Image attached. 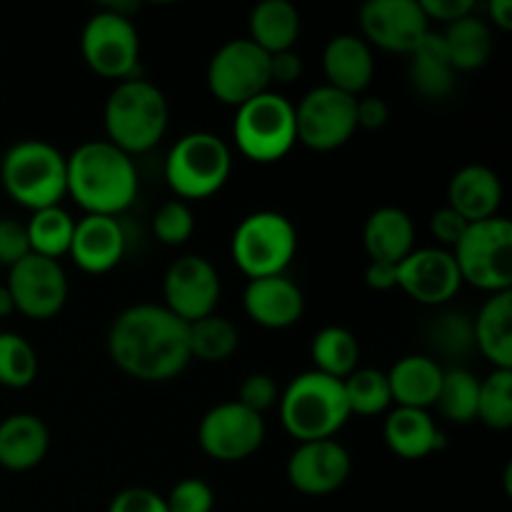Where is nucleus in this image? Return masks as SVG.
Instances as JSON below:
<instances>
[{
	"label": "nucleus",
	"instance_id": "nucleus-1",
	"mask_svg": "<svg viewBox=\"0 0 512 512\" xmlns=\"http://www.w3.org/2000/svg\"><path fill=\"white\" fill-rule=\"evenodd\" d=\"M110 360L140 383H168L190 365L188 323L168 308L138 303L125 308L108 330Z\"/></svg>",
	"mask_w": 512,
	"mask_h": 512
},
{
	"label": "nucleus",
	"instance_id": "nucleus-2",
	"mask_svg": "<svg viewBox=\"0 0 512 512\" xmlns=\"http://www.w3.org/2000/svg\"><path fill=\"white\" fill-rule=\"evenodd\" d=\"M68 195L85 215L118 218L138 198L133 158L108 140H90L68 155Z\"/></svg>",
	"mask_w": 512,
	"mask_h": 512
},
{
	"label": "nucleus",
	"instance_id": "nucleus-3",
	"mask_svg": "<svg viewBox=\"0 0 512 512\" xmlns=\"http://www.w3.org/2000/svg\"><path fill=\"white\" fill-rule=\"evenodd\" d=\"M170 105L163 90L143 78H130L110 90L103 108V125L108 143L130 158L148 153L163 140L168 130Z\"/></svg>",
	"mask_w": 512,
	"mask_h": 512
},
{
	"label": "nucleus",
	"instance_id": "nucleus-4",
	"mask_svg": "<svg viewBox=\"0 0 512 512\" xmlns=\"http://www.w3.org/2000/svg\"><path fill=\"white\" fill-rule=\"evenodd\" d=\"M0 183L30 213L55 208L68 195V160L48 140H18L0 160Z\"/></svg>",
	"mask_w": 512,
	"mask_h": 512
},
{
	"label": "nucleus",
	"instance_id": "nucleus-5",
	"mask_svg": "<svg viewBox=\"0 0 512 512\" xmlns=\"http://www.w3.org/2000/svg\"><path fill=\"white\" fill-rule=\"evenodd\" d=\"M280 423L298 443L330 440L350 420L343 380L328 378L318 370L300 373L290 380L278 400Z\"/></svg>",
	"mask_w": 512,
	"mask_h": 512
},
{
	"label": "nucleus",
	"instance_id": "nucleus-6",
	"mask_svg": "<svg viewBox=\"0 0 512 512\" xmlns=\"http://www.w3.org/2000/svg\"><path fill=\"white\" fill-rule=\"evenodd\" d=\"M233 170V155L220 135L195 130L173 143L165 158V180L178 200H205L220 193Z\"/></svg>",
	"mask_w": 512,
	"mask_h": 512
},
{
	"label": "nucleus",
	"instance_id": "nucleus-7",
	"mask_svg": "<svg viewBox=\"0 0 512 512\" xmlns=\"http://www.w3.org/2000/svg\"><path fill=\"white\" fill-rule=\"evenodd\" d=\"M230 253L248 280L285 275L298 253V230L278 210H255L235 228Z\"/></svg>",
	"mask_w": 512,
	"mask_h": 512
},
{
	"label": "nucleus",
	"instance_id": "nucleus-8",
	"mask_svg": "<svg viewBox=\"0 0 512 512\" xmlns=\"http://www.w3.org/2000/svg\"><path fill=\"white\" fill-rule=\"evenodd\" d=\"M233 140L240 155L260 165L283 160L298 143L295 105L283 93L265 90L235 108Z\"/></svg>",
	"mask_w": 512,
	"mask_h": 512
},
{
	"label": "nucleus",
	"instance_id": "nucleus-9",
	"mask_svg": "<svg viewBox=\"0 0 512 512\" xmlns=\"http://www.w3.org/2000/svg\"><path fill=\"white\" fill-rule=\"evenodd\" d=\"M450 253L463 283L490 295L512 290V223L503 215L470 223Z\"/></svg>",
	"mask_w": 512,
	"mask_h": 512
},
{
	"label": "nucleus",
	"instance_id": "nucleus-10",
	"mask_svg": "<svg viewBox=\"0 0 512 512\" xmlns=\"http://www.w3.org/2000/svg\"><path fill=\"white\" fill-rule=\"evenodd\" d=\"M80 55L95 75L108 80L138 78L140 35L130 18L100 8L90 15L80 33Z\"/></svg>",
	"mask_w": 512,
	"mask_h": 512
},
{
	"label": "nucleus",
	"instance_id": "nucleus-11",
	"mask_svg": "<svg viewBox=\"0 0 512 512\" xmlns=\"http://www.w3.org/2000/svg\"><path fill=\"white\" fill-rule=\"evenodd\" d=\"M208 88L223 105L240 108L270 90V55L250 38L228 40L210 58Z\"/></svg>",
	"mask_w": 512,
	"mask_h": 512
},
{
	"label": "nucleus",
	"instance_id": "nucleus-12",
	"mask_svg": "<svg viewBox=\"0 0 512 512\" xmlns=\"http://www.w3.org/2000/svg\"><path fill=\"white\" fill-rule=\"evenodd\" d=\"M355 100L330 85L308 90L295 105V133L305 148L330 153L348 143L355 135Z\"/></svg>",
	"mask_w": 512,
	"mask_h": 512
},
{
	"label": "nucleus",
	"instance_id": "nucleus-13",
	"mask_svg": "<svg viewBox=\"0 0 512 512\" xmlns=\"http://www.w3.org/2000/svg\"><path fill=\"white\" fill-rule=\"evenodd\" d=\"M265 440L263 415L253 413L238 400H228L203 415L198 443L208 458L218 463H240L260 450Z\"/></svg>",
	"mask_w": 512,
	"mask_h": 512
},
{
	"label": "nucleus",
	"instance_id": "nucleus-14",
	"mask_svg": "<svg viewBox=\"0 0 512 512\" xmlns=\"http://www.w3.org/2000/svg\"><path fill=\"white\" fill-rule=\"evenodd\" d=\"M8 290L13 295L15 313L30 320H50L68 303V275L60 260L40 258L30 253L8 270Z\"/></svg>",
	"mask_w": 512,
	"mask_h": 512
},
{
	"label": "nucleus",
	"instance_id": "nucleus-15",
	"mask_svg": "<svg viewBox=\"0 0 512 512\" xmlns=\"http://www.w3.org/2000/svg\"><path fill=\"white\" fill-rule=\"evenodd\" d=\"M220 275L203 255H183L175 260L163 278V308L183 323H195L215 313L220 303Z\"/></svg>",
	"mask_w": 512,
	"mask_h": 512
},
{
	"label": "nucleus",
	"instance_id": "nucleus-16",
	"mask_svg": "<svg viewBox=\"0 0 512 512\" xmlns=\"http://www.w3.org/2000/svg\"><path fill=\"white\" fill-rule=\"evenodd\" d=\"M360 30L370 48L410 55L430 33V23L418 0H370L360 8Z\"/></svg>",
	"mask_w": 512,
	"mask_h": 512
},
{
	"label": "nucleus",
	"instance_id": "nucleus-17",
	"mask_svg": "<svg viewBox=\"0 0 512 512\" xmlns=\"http://www.w3.org/2000/svg\"><path fill=\"white\" fill-rule=\"evenodd\" d=\"M353 470V458L338 440H313V443H298V448L288 458L290 485L298 493L310 498H323L343 488Z\"/></svg>",
	"mask_w": 512,
	"mask_h": 512
},
{
	"label": "nucleus",
	"instance_id": "nucleus-18",
	"mask_svg": "<svg viewBox=\"0 0 512 512\" xmlns=\"http://www.w3.org/2000/svg\"><path fill=\"white\" fill-rule=\"evenodd\" d=\"M463 278L450 250L415 248L398 263V288L420 305L443 308L458 295Z\"/></svg>",
	"mask_w": 512,
	"mask_h": 512
},
{
	"label": "nucleus",
	"instance_id": "nucleus-19",
	"mask_svg": "<svg viewBox=\"0 0 512 512\" xmlns=\"http://www.w3.org/2000/svg\"><path fill=\"white\" fill-rule=\"evenodd\" d=\"M125 248H128V238H125V228L118 218L83 215L80 220H75L68 255L83 273L103 275L118 268Z\"/></svg>",
	"mask_w": 512,
	"mask_h": 512
},
{
	"label": "nucleus",
	"instance_id": "nucleus-20",
	"mask_svg": "<svg viewBox=\"0 0 512 512\" xmlns=\"http://www.w3.org/2000/svg\"><path fill=\"white\" fill-rule=\"evenodd\" d=\"M245 315L268 330L293 328L305 313V295L288 275L248 280L243 290Z\"/></svg>",
	"mask_w": 512,
	"mask_h": 512
},
{
	"label": "nucleus",
	"instance_id": "nucleus-21",
	"mask_svg": "<svg viewBox=\"0 0 512 512\" xmlns=\"http://www.w3.org/2000/svg\"><path fill=\"white\" fill-rule=\"evenodd\" d=\"M325 85L345 95L360 98L368 90L375 75L373 48L360 35L340 33L330 38L323 48Z\"/></svg>",
	"mask_w": 512,
	"mask_h": 512
},
{
	"label": "nucleus",
	"instance_id": "nucleus-22",
	"mask_svg": "<svg viewBox=\"0 0 512 512\" xmlns=\"http://www.w3.org/2000/svg\"><path fill=\"white\" fill-rule=\"evenodd\" d=\"M503 203V183L488 165H465L450 178L448 208L463 215L468 223L495 218Z\"/></svg>",
	"mask_w": 512,
	"mask_h": 512
},
{
	"label": "nucleus",
	"instance_id": "nucleus-23",
	"mask_svg": "<svg viewBox=\"0 0 512 512\" xmlns=\"http://www.w3.org/2000/svg\"><path fill=\"white\" fill-rule=\"evenodd\" d=\"M50 450V430L38 415L13 413L0 420V468L28 473L38 468Z\"/></svg>",
	"mask_w": 512,
	"mask_h": 512
},
{
	"label": "nucleus",
	"instance_id": "nucleus-24",
	"mask_svg": "<svg viewBox=\"0 0 512 512\" xmlns=\"http://www.w3.org/2000/svg\"><path fill=\"white\" fill-rule=\"evenodd\" d=\"M445 368L433 355H405L390 368L388 385L395 408L428 410L438 400Z\"/></svg>",
	"mask_w": 512,
	"mask_h": 512
},
{
	"label": "nucleus",
	"instance_id": "nucleus-25",
	"mask_svg": "<svg viewBox=\"0 0 512 512\" xmlns=\"http://www.w3.org/2000/svg\"><path fill=\"white\" fill-rule=\"evenodd\" d=\"M363 248L373 263H403L415 250L413 218L393 205L373 210L363 225Z\"/></svg>",
	"mask_w": 512,
	"mask_h": 512
},
{
	"label": "nucleus",
	"instance_id": "nucleus-26",
	"mask_svg": "<svg viewBox=\"0 0 512 512\" xmlns=\"http://www.w3.org/2000/svg\"><path fill=\"white\" fill-rule=\"evenodd\" d=\"M383 440L403 460H423L445 445L443 430L430 418L428 410L413 408L390 410L383 425Z\"/></svg>",
	"mask_w": 512,
	"mask_h": 512
},
{
	"label": "nucleus",
	"instance_id": "nucleus-27",
	"mask_svg": "<svg viewBox=\"0 0 512 512\" xmlns=\"http://www.w3.org/2000/svg\"><path fill=\"white\" fill-rule=\"evenodd\" d=\"M473 338L493 370H512V290L485 300L473 318Z\"/></svg>",
	"mask_w": 512,
	"mask_h": 512
},
{
	"label": "nucleus",
	"instance_id": "nucleus-28",
	"mask_svg": "<svg viewBox=\"0 0 512 512\" xmlns=\"http://www.w3.org/2000/svg\"><path fill=\"white\" fill-rule=\"evenodd\" d=\"M250 40L268 55L293 50L300 38V13L288 0H263L250 10Z\"/></svg>",
	"mask_w": 512,
	"mask_h": 512
},
{
	"label": "nucleus",
	"instance_id": "nucleus-29",
	"mask_svg": "<svg viewBox=\"0 0 512 512\" xmlns=\"http://www.w3.org/2000/svg\"><path fill=\"white\" fill-rule=\"evenodd\" d=\"M455 68L448 58L440 33L430 30L423 43L410 53V83L423 98L443 100L455 88Z\"/></svg>",
	"mask_w": 512,
	"mask_h": 512
},
{
	"label": "nucleus",
	"instance_id": "nucleus-30",
	"mask_svg": "<svg viewBox=\"0 0 512 512\" xmlns=\"http://www.w3.org/2000/svg\"><path fill=\"white\" fill-rule=\"evenodd\" d=\"M440 38H443L455 73L480 70L493 55V28L488 25V20L478 18V15H468V18L445 25Z\"/></svg>",
	"mask_w": 512,
	"mask_h": 512
},
{
	"label": "nucleus",
	"instance_id": "nucleus-31",
	"mask_svg": "<svg viewBox=\"0 0 512 512\" xmlns=\"http://www.w3.org/2000/svg\"><path fill=\"white\" fill-rule=\"evenodd\" d=\"M310 358H313L318 373L328 378L345 380L350 373L358 370L360 345L358 338L343 325H328L320 330L310 345Z\"/></svg>",
	"mask_w": 512,
	"mask_h": 512
},
{
	"label": "nucleus",
	"instance_id": "nucleus-32",
	"mask_svg": "<svg viewBox=\"0 0 512 512\" xmlns=\"http://www.w3.org/2000/svg\"><path fill=\"white\" fill-rule=\"evenodd\" d=\"M25 230H28L30 253L40 255V258L60 260L63 255H68L70 243H73L75 220L68 210L55 205V208L35 210L25 223Z\"/></svg>",
	"mask_w": 512,
	"mask_h": 512
},
{
	"label": "nucleus",
	"instance_id": "nucleus-33",
	"mask_svg": "<svg viewBox=\"0 0 512 512\" xmlns=\"http://www.w3.org/2000/svg\"><path fill=\"white\" fill-rule=\"evenodd\" d=\"M190 358L200 363H223L238 350L240 333L223 315H208L188 325Z\"/></svg>",
	"mask_w": 512,
	"mask_h": 512
},
{
	"label": "nucleus",
	"instance_id": "nucleus-34",
	"mask_svg": "<svg viewBox=\"0 0 512 512\" xmlns=\"http://www.w3.org/2000/svg\"><path fill=\"white\" fill-rule=\"evenodd\" d=\"M480 378H475L468 368H450L443 373L435 408L445 420L455 425L473 423L478 415Z\"/></svg>",
	"mask_w": 512,
	"mask_h": 512
},
{
	"label": "nucleus",
	"instance_id": "nucleus-35",
	"mask_svg": "<svg viewBox=\"0 0 512 512\" xmlns=\"http://www.w3.org/2000/svg\"><path fill=\"white\" fill-rule=\"evenodd\" d=\"M345 400H348L350 415H363V418H373V415L385 413L393 405V395H390L388 375L383 370L373 368H358L343 380Z\"/></svg>",
	"mask_w": 512,
	"mask_h": 512
},
{
	"label": "nucleus",
	"instance_id": "nucleus-36",
	"mask_svg": "<svg viewBox=\"0 0 512 512\" xmlns=\"http://www.w3.org/2000/svg\"><path fill=\"white\" fill-rule=\"evenodd\" d=\"M428 343L435 355L448 360H463L475 350L473 318L460 310H443L428 325Z\"/></svg>",
	"mask_w": 512,
	"mask_h": 512
},
{
	"label": "nucleus",
	"instance_id": "nucleus-37",
	"mask_svg": "<svg viewBox=\"0 0 512 512\" xmlns=\"http://www.w3.org/2000/svg\"><path fill=\"white\" fill-rule=\"evenodd\" d=\"M38 378V353L18 333H0V385L10 390L30 388Z\"/></svg>",
	"mask_w": 512,
	"mask_h": 512
},
{
	"label": "nucleus",
	"instance_id": "nucleus-38",
	"mask_svg": "<svg viewBox=\"0 0 512 512\" xmlns=\"http://www.w3.org/2000/svg\"><path fill=\"white\" fill-rule=\"evenodd\" d=\"M475 420L490 430L512 428V370H493L480 380Z\"/></svg>",
	"mask_w": 512,
	"mask_h": 512
},
{
	"label": "nucleus",
	"instance_id": "nucleus-39",
	"mask_svg": "<svg viewBox=\"0 0 512 512\" xmlns=\"http://www.w3.org/2000/svg\"><path fill=\"white\" fill-rule=\"evenodd\" d=\"M153 233L168 248H178V245L188 243L190 235L195 233V215L190 205L178 198L160 205L153 218Z\"/></svg>",
	"mask_w": 512,
	"mask_h": 512
},
{
	"label": "nucleus",
	"instance_id": "nucleus-40",
	"mask_svg": "<svg viewBox=\"0 0 512 512\" xmlns=\"http://www.w3.org/2000/svg\"><path fill=\"white\" fill-rule=\"evenodd\" d=\"M168 512H213L215 493L203 478H185L165 495Z\"/></svg>",
	"mask_w": 512,
	"mask_h": 512
},
{
	"label": "nucleus",
	"instance_id": "nucleus-41",
	"mask_svg": "<svg viewBox=\"0 0 512 512\" xmlns=\"http://www.w3.org/2000/svg\"><path fill=\"white\" fill-rule=\"evenodd\" d=\"M280 400V390L275 385V378H270L268 373H253L240 383L238 390V403L245 405L253 413L263 415L270 408H275Z\"/></svg>",
	"mask_w": 512,
	"mask_h": 512
},
{
	"label": "nucleus",
	"instance_id": "nucleus-42",
	"mask_svg": "<svg viewBox=\"0 0 512 512\" xmlns=\"http://www.w3.org/2000/svg\"><path fill=\"white\" fill-rule=\"evenodd\" d=\"M30 255L25 223L13 218H0V268H13Z\"/></svg>",
	"mask_w": 512,
	"mask_h": 512
},
{
	"label": "nucleus",
	"instance_id": "nucleus-43",
	"mask_svg": "<svg viewBox=\"0 0 512 512\" xmlns=\"http://www.w3.org/2000/svg\"><path fill=\"white\" fill-rule=\"evenodd\" d=\"M468 220L463 218L460 213H455L453 208H440L435 210L433 218H430V233H433V238L438 240V248L443 250H453L455 245L460 243V238L465 235V230H468Z\"/></svg>",
	"mask_w": 512,
	"mask_h": 512
},
{
	"label": "nucleus",
	"instance_id": "nucleus-44",
	"mask_svg": "<svg viewBox=\"0 0 512 512\" xmlns=\"http://www.w3.org/2000/svg\"><path fill=\"white\" fill-rule=\"evenodd\" d=\"M108 512H168L163 495L148 488H125L110 500Z\"/></svg>",
	"mask_w": 512,
	"mask_h": 512
},
{
	"label": "nucleus",
	"instance_id": "nucleus-45",
	"mask_svg": "<svg viewBox=\"0 0 512 512\" xmlns=\"http://www.w3.org/2000/svg\"><path fill=\"white\" fill-rule=\"evenodd\" d=\"M390 108L378 95H365L355 100V125L358 130H380L388 125Z\"/></svg>",
	"mask_w": 512,
	"mask_h": 512
},
{
	"label": "nucleus",
	"instance_id": "nucleus-46",
	"mask_svg": "<svg viewBox=\"0 0 512 512\" xmlns=\"http://www.w3.org/2000/svg\"><path fill=\"white\" fill-rule=\"evenodd\" d=\"M420 8H423L428 23L430 20H438V23L450 25L455 20L473 15L475 0H423Z\"/></svg>",
	"mask_w": 512,
	"mask_h": 512
},
{
	"label": "nucleus",
	"instance_id": "nucleus-47",
	"mask_svg": "<svg viewBox=\"0 0 512 512\" xmlns=\"http://www.w3.org/2000/svg\"><path fill=\"white\" fill-rule=\"evenodd\" d=\"M303 75V60L295 50H283V53L270 55V85H290L298 83Z\"/></svg>",
	"mask_w": 512,
	"mask_h": 512
},
{
	"label": "nucleus",
	"instance_id": "nucleus-48",
	"mask_svg": "<svg viewBox=\"0 0 512 512\" xmlns=\"http://www.w3.org/2000/svg\"><path fill=\"white\" fill-rule=\"evenodd\" d=\"M365 283H368V288L380 290V293L398 288V265L373 263L370 260L368 268H365Z\"/></svg>",
	"mask_w": 512,
	"mask_h": 512
},
{
	"label": "nucleus",
	"instance_id": "nucleus-49",
	"mask_svg": "<svg viewBox=\"0 0 512 512\" xmlns=\"http://www.w3.org/2000/svg\"><path fill=\"white\" fill-rule=\"evenodd\" d=\"M488 13H490V20H493L495 28H500L503 33L512 30V3L510 0H490Z\"/></svg>",
	"mask_w": 512,
	"mask_h": 512
},
{
	"label": "nucleus",
	"instance_id": "nucleus-50",
	"mask_svg": "<svg viewBox=\"0 0 512 512\" xmlns=\"http://www.w3.org/2000/svg\"><path fill=\"white\" fill-rule=\"evenodd\" d=\"M15 313V303L13 295H10L8 285H0V320L8 318V315Z\"/></svg>",
	"mask_w": 512,
	"mask_h": 512
}]
</instances>
